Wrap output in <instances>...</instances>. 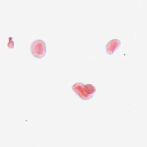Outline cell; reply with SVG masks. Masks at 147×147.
Listing matches in <instances>:
<instances>
[{"label":"cell","instance_id":"1","mask_svg":"<svg viewBox=\"0 0 147 147\" xmlns=\"http://www.w3.org/2000/svg\"><path fill=\"white\" fill-rule=\"evenodd\" d=\"M72 91L82 100H87L92 98L96 89L92 84H83L82 82H76L71 86Z\"/></svg>","mask_w":147,"mask_h":147},{"label":"cell","instance_id":"2","mask_svg":"<svg viewBox=\"0 0 147 147\" xmlns=\"http://www.w3.org/2000/svg\"><path fill=\"white\" fill-rule=\"evenodd\" d=\"M30 49L33 56L37 59H42L47 53V45L42 39L34 40L30 44Z\"/></svg>","mask_w":147,"mask_h":147},{"label":"cell","instance_id":"3","mask_svg":"<svg viewBox=\"0 0 147 147\" xmlns=\"http://www.w3.org/2000/svg\"><path fill=\"white\" fill-rule=\"evenodd\" d=\"M121 45V41L118 38H113L108 41L105 45V50L108 55H113Z\"/></svg>","mask_w":147,"mask_h":147},{"label":"cell","instance_id":"4","mask_svg":"<svg viewBox=\"0 0 147 147\" xmlns=\"http://www.w3.org/2000/svg\"><path fill=\"white\" fill-rule=\"evenodd\" d=\"M11 40H12V38H10V39H9V42H8V43L7 44V47L10 48H13V46L14 47V42Z\"/></svg>","mask_w":147,"mask_h":147}]
</instances>
